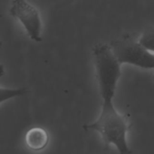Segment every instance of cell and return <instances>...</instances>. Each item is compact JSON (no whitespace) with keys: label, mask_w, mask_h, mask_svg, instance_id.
Listing matches in <instances>:
<instances>
[{"label":"cell","mask_w":154,"mask_h":154,"mask_svg":"<svg viewBox=\"0 0 154 154\" xmlns=\"http://www.w3.org/2000/svg\"><path fill=\"white\" fill-rule=\"evenodd\" d=\"M26 93V90L25 88L14 89V90L1 88V102L17 96H23Z\"/></svg>","instance_id":"5b68a950"},{"label":"cell","mask_w":154,"mask_h":154,"mask_svg":"<svg viewBox=\"0 0 154 154\" xmlns=\"http://www.w3.org/2000/svg\"><path fill=\"white\" fill-rule=\"evenodd\" d=\"M49 142V135L44 129L35 127L29 129L26 135V143L30 150L40 151L45 149Z\"/></svg>","instance_id":"277c9868"},{"label":"cell","mask_w":154,"mask_h":154,"mask_svg":"<svg viewBox=\"0 0 154 154\" xmlns=\"http://www.w3.org/2000/svg\"><path fill=\"white\" fill-rule=\"evenodd\" d=\"M138 41L146 49L154 53V31L144 33Z\"/></svg>","instance_id":"8992f818"},{"label":"cell","mask_w":154,"mask_h":154,"mask_svg":"<svg viewBox=\"0 0 154 154\" xmlns=\"http://www.w3.org/2000/svg\"><path fill=\"white\" fill-rule=\"evenodd\" d=\"M12 17L20 22L29 38L35 42L42 41V21L40 14L27 0H13L10 8Z\"/></svg>","instance_id":"3957f363"},{"label":"cell","mask_w":154,"mask_h":154,"mask_svg":"<svg viewBox=\"0 0 154 154\" xmlns=\"http://www.w3.org/2000/svg\"><path fill=\"white\" fill-rule=\"evenodd\" d=\"M111 51L120 65L129 64L144 69H154V54L133 38L113 42Z\"/></svg>","instance_id":"7a4b0ae2"},{"label":"cell","mask_w":154,"mask_h":154,"mask_svg":"<svg viewBox=\"0 0 154 154\" xmlns=\"http://www.w3.org/2000/svg\"><path fill=\"white\" fill-rule=\"evenodd\" d=\"M93 57L103 103L97 120L83 127L86 131L99 132L106 147L114 144L119 154H132L126 141V134L129 130L128 122L113 105L117 82L121 75V65L114 57L111 47L104 44L94 47Z\"/></svg>","instance_id":"6da1fadb"}]
</instances>
